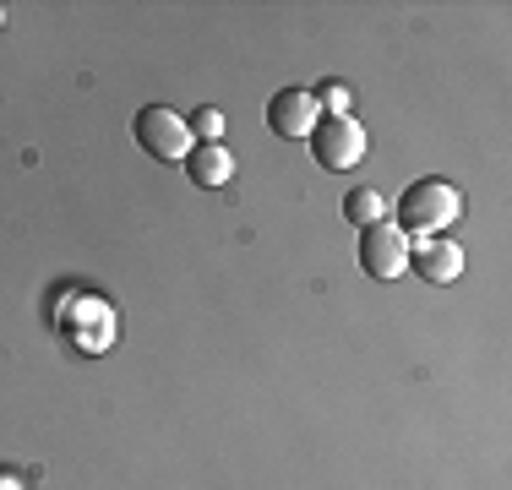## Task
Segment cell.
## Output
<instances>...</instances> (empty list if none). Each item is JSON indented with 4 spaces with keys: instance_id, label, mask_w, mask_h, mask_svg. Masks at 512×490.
Wrapping results in <instances>:
<instances>
[{
    "instance_id": "cell-1",
    "label": "cell",
    "mask_w": 512,
    "mask_h": 490,
    "mask_svg": "<svg viewBox=\"0 0 512 490\" xmlns=\"http://www.w3.org/2000/svg\"><path fill=\"white\" fill-rule=\"evenodd\" d=\"M458 213H463L458 186L425 175V180H414V186H404V196H398V207H393V224L404 229L409 240H436L442 229L458 224Z\"/></svg>"
},
{
    "instance_id": "cell-2",
    "label": "cell",
    "mask_w": 512,
    "mask_h": 490,
    "mask_svg": "<svg viewBox=\"0 0 512 490\" xmlns=\"http://www.w3.org/2000/svg\"><path fill=\"white\" fill-rule=\"evenodd\" d=\"M55 327H60V338H66L77 354H88V360H99V354L115 349V333H120L115 305H109L104 294H88V289H82L77 300H71V311L60 316Z\"/></svg>"
},
{
    "instance_id": "cell-3",
    "label": "cell",
    "mask_w": 512,
    "mask_h": 490,
    "mask_svg": "<svg viewBox=\"0 0 512 490\" xmlns=\"http://www.w3.org/2000/svg\"><path fill=\"white\" fill-rule=\"evenodd\" d=\"M131 137H137V142H142V153L158 158V164H186V153L197 147L191 126H186V120H180L169 104L137 109V120H131Z\"/></svg>"
},
{
    "instance_id": "cell-4",
    "label": "cell",
    "mask_w": 512,
    "mask_h": 490,
    "mask_svg": "<svg viewBox=\"0 0 512 490\" xmlns=\"http://www.w3.org/2000/svg\"><path fill=\"white\" fill-rule=\"evenodd\" d=\"M365 147H371V137H365V126L355 115H322L311 131V153L327 175H349L365 158Z\"/></svg>"
},
{
    "instance_id": "cell-5",
    "label": "cell",
    "mask_w": 512,
    "mask_h": 490,
    "mask_svg": "<svg viewBox=\"0 0 512 490\" xmlns=\"http://www.w3.org/2000/svg\"><path fill=\"white\" fill-rule=\"evenodd\" d=\"M360 267L371 278H382V284H393V278H404L409 267V235L398 224H365L360 229Z\"/></svg>"
},
{
    "instance_id": "cell-6",
    "label": "cell",
    "mask_w": 512,
    "mask_h": 490,
    "mask_svg": "<svg viewBox=\"0 0 512 490\" xmlns=\"http://www.w3.org/2000/svg\"><path fill=\"white\" fill-rule=\"evenodd\" d=\"M316 120H322V109H316V98L306 88H284V93H273V104H267V126H273L278 137H289V142H311Z\"/></svg>"
},
{
    "instance_id": "cell-7",
    "label": "cell",
    "mask_w": 512,
    "mask_h": 490,
    "mask_svg": "<svg viewBox=\"0 0 512 490\" xmlns=\"http://www.w3.org/2000/svg\"><path fill=\"white\" fill-rule=\"evenodd\" d=\"M409 267L425 278V284H458L463 278V245L436 235V240H420L409 245Z\"/></svg>"
},
{
    "instance_id": "cell-8",
    "label": "cell",
    "mask_w": 512,
    "mask_h": 490,
    "mask_svg": "<svg viewBox=\"0 0 512 490\" xmlns=\"http://www.w3.org/2000/svg\"><path fill=\"white\" fill-rule=\"evenodd\" d=\"M186 175H191V186L218 191V186H229V180H235V153H229L224 142H197L186 153Z\"/></svg>"
},
{
    "instance_id": "cell-9",
    "label": "cell",
    "mask_w": 512,
    "mask_h": 490,
    "mask_svg": "<svg viewBox=\"0 0 512 490\" xmlns=\"http://www.w3.org/2000/svg\"><path fill=\"white\" fill-rule=\"evenodd\" d=\"M344 218H349L355 229H365V224H382V218H387V196L376 191V186H355V191L344 196Z\"/></svg>"
},
{
    "instance_id": "cell-10",
    "label": "cell",
    "mask_w": 512,
    "mask_h": 490,
    "mask_svg": "<svg viewBox=\"0 0 512 490\" xmlns=\"http://www.w3.org/2000/svg\"><path fill=\"white\" fill-rule=\"evenodd\" d=\"M311 98H316V109H322V115H349V109H355V93H349L344 82H322Z\"/></svg>"
},
{
    "instance_id": "cell-11",
    "label": "cell",
    "mask_w": 512,
    "mask_h": 490,
    "mask_svg": "<svg viewBox=\"0 0 512 490\" xmlns=\"http://www.w3.org/2000/svg\"><path fill=\"white\" fill-rule=\"evenodd\" d=\"M186 126H191V137H197V142H224V115H218L213 104L197 109V115H191Z\"/></svg>"
},
{
    "instance_id": "cell-12",
    "label": "cell",
    "mask_w": 512,
    "mask_h": 490,
    "mask_svg": "<svg viewBox=\"0 0 512 490\" xmlns=\"http://www.w3.org/2000/svg\"><path fill=\"white\" fill-rule=\"evenodd\" d=\"M0 490H22V480H17V474H6V469H0Z\"/></svg>"
},
{
    "instance_id": "cell-13",
    "label": "cell",
    "mask_w": 512,
    "mask_h": 490,
    "mask_svg": "<svg viewBox=\"0 0 512 490\" xmlns=\"http://www.w3.org/2000/svg\"><path fill=\"white\" fill-rule=\"evenodd\" d=\"M0 28H6V11H0Z\"/></svg>"
}]
</instances>
